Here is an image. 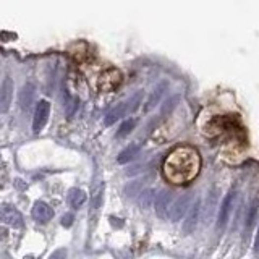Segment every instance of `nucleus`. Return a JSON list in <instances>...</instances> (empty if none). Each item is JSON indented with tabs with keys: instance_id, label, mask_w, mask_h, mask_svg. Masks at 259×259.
Wrapping results in <instances>:
<instances>
[{
	"instance_id": "ddd939ff",
	"label": "nucleus",
	"mask_w": 259,
	"mask_h": 259,
	"mask_svg": "<svg viewBox=\"0 0 259 259\" xmlns=\"http://www.w3.org/2000/svg\"><path fill=\"white\" fill-rule=\"evenodd\" d=\"M3 222H7L8 225H12V227H20V225H23V217H21L20 212L15 211L12 206H8L3 212Z\"/></svg>"
},
{
	"instance_id": "423d86ee",
	"label": "nucleus",
	"mask_w": 259,
	"mask_h": 259,
	"mask_svg": "<svg viewBox=\"0 0 259 259\" xmlns=\"http://www.w3.org/2000/svg\"><path fill=\"white\" fill-rule=\"evenodd\" d=\"M32 217H34L36 222L39 224H47L49 220L54 217V209L47 204V202H42V201H37L34 202V206H32Z\"/></svg>"
},
{
	"instance_id": "dca6fc26",
	"label": "nucleus",
	"mask_w": 259,
	"mask_h": 259,
	"mask_svg": "<svg viewBox=\"0 0 259 259\" xmlns=\"http://www.w3.org/2000/svg\"><path fill=\"white\" fill-rule=\"evenodd\" d=\"M138 152H140V147H138L136 144H131V146H128L125 151L120 152V156H118V162H120V164H126V162H130L131 159H133L135 156H138Z\"/></svg>"
},
{
	"instance_id": "4be33fe9",
	"label": "nucleus",
	"mask_w": 259,
	"mask_h": 259,
	"mask_svg": "<svg viewBox=\"0 0 259 259\" xmlns=\"http://www.w3.org/2000/svg\"><path fill=\"white\" fill-rule=\"evenodd\" d=\"M67 258V250H57L49 259H65Z\"/></svg>"
},
{
	"instance_id": "5701e85b",
	"label": "nucleus",
	"mask_w": 259,
	"mask_h": 259,
	"mask_svg": "<svg viewBox=\"0 0 259 259\" xmlns=\"http://www.w3.org/2000/svg\"><path fill=\"white\" fill-rule=\"evenodd\" d=\"M255 251H256V255H259V229H258V235H256V241H255Z\"/></svg>"
},
{
	"instance_id": "412c9836",
	"label": "nucleus",
	"mask_w": 259,
	"mask_h": 259,
	"mask_svg": "<svg viewBox=\"0 0 259 259\" xmlns=\"http://www.w3.org/2000/svg\"><path fill=\"white\" fill-rule=\"evenodd\" d=\"M73 214H65L63 219H62V225L63 227H70L71 224H73Z\"/></svg>"
},
{
	"instance_id": "39448f33",
	"label": "nucleus",
	"mask_w": 259,
	"mask_h": 259,
	"mask_svg": "<svg viewBox=\"0 0 259 259\" xmlns=\"http://www.w3.org/2000/svg\"><path fill=\"white\" fill-rule=\"evenodd\" d=\"M13 97V81L12 78H5L3 83L0 85V112H7L10 109Z\"/></svg>"
},
{
	"instance_id": "20e7f679",
	"label": "nucleus",
	"mask_w": 259,
	"mask_h": 259,
	"mask_svg": "<svg viewBox=\"0 0 259 259\" xmlns=\"http://www.w3.org/2000/svg\"><path fill=\"white\" fill-rule=\"evenodd\" d=\"M49 114H51V104L47 101H39L34 109V118H32V131L37 135L46 126L49 120Z\"/></svg>"
},
{
	"instance_id": "f03ea898",
	"label": "nucleus",
	"mask_w": 259,
	"mask_h": 259,
	"mask_svg": "<svg viewBox=\"0 0 259 259\" xmlns=\"http://www.w3.org/2000/svg\"><path fill=\"white\" fill-rule=\"evenodd\" d=\"M141 97H143V92H138V94H135L133 97L130 99L128 102H122V104H118L117 107L110 110V112L106 115V120H104V122H106V125H107V126L114 125L115 122H117L118 118L125 117V115L128 114V112H133V110L138 107V104H140Z\"/></svg>"
},
{
	"instance_id": "7ed1b4c3",
	"label": "nucleus",
	"mask_w": 259,
	"mask_h": 259,
	"mask_svg": "<svg viewBox=\"0 0 259 259\" xmlns=\"http://www.w3.org/2000/svg\"><path fill=\"white\" fill-rule=\"evenodd\" d=\"M235 196H236V188L233 186V188L225 195L222 204H220L219 216H217V230H222L225 225H227L229 217H230V211H232V207H233Z\"/></svg>"
},
{
	"instance_id": "6e6552de",
	"label": "nucleus",
	"mask_w": 259,
	"mask_h": 259,
	"mask_svg": "<svg viewBox=\"0 0 259 259\" xmlns=\"http://www.w3.org/2000/svg\"><path fill=\"white\" fill-rule=\"evenodd\" d=\"M120 83V71L118 70H107L106 73L99 78V89L102 91H112L118 86Z\"/></svg>"
},
{
	"instance_id": "1a4fd4ad",
	"label": "nucleus",
	"mask_w": 259,
	"mask_h": 259,
	"mask_svg": "<svg viewBox=\"0 0 259 259\" xmlns=\"http://www.w3.org/2000/svg\"><path fill=\"white\" fill-rule=\"evenodd\" d=\"M200 212H201V200L198 198L196 202L190 207L188 214H186V219L183 222V232L185 233H191L195 230L198 220H200Z\"/></svg>"
},
{
	"instance_id": "4468645a",
	"label": "nucleus",
	"mask_w": 259,
	"mask_h": 259,
	"mask_svg": "<svg viewBox=\"0 0 259 259\" xmlns=\"http://www.w3.org/2000/svg\"><path fill=\"white\" fill-rule=\"evenodd\" d=\"M165 87H167V81H162V83H159V85L156 86V89H154L151 92V96H149V101H147V106H146V110H151L152 107H156L159 101H161V97L164 94V91H165Z\"/></svg>"
},
{
	"instance_id": "a211bd4d",
	"label": "nucleus",
	"mask_w": 259,
	"mask_h": 259,
	"mask_svg": "<svg viewBox=\"0 0 259 259\" xmlns=\"http://www.w3.org/2000/svg\"><path fill=\"white\" fill-rule=\"evenodd\" d=\"M152 195H154V191L152 190H146V191H143V195L140 196V204L143 209H147V207H151V202H152Z\"/></svg>"
},
{
	"instance_id": "9b49d317",
	"label": "nucleus",
	"mask_w": 259,
	"mask_h": 259,
	"mask_svg": "<svg viewBox=\"0 0 259 259\" xmlns=\"http://www.w3.org/2000/svg\"><path fill=\"white\" fill-rule=\"evenodd\" d=\"M34 91L36 87L31 83H26L25 87L20 92V107H23V110H28L31 107L32 101H34Z\"/></svg>"
},
{
	"instance_id": "f8f14e48",
	"label": "nucleus",
	"mask_w": 259,
	"mask_h": 259,
	"mask_svg": "<svg viewBox=\"0 0 259 259\" xmlns=\"http://www.w3.org/2000/svg\"><path fill=\"white\" fill-rule=\"evenodd\" d=\"M258 209H259V200H253L250 207H248V212H246V220H245V233L250 232L255 225V220L258 216Z\"/></svg>"
},
{
	"instance_id": "f257e3e1",
	"label": "nucleus",
	"mask_w": 259,
	"mask_h": 259,
	"mask_svg": "<svg viewBox=\"0 0 259 259\" xmlns=\"http://www.w3.org/2000/svg\"><path fill=\"white\" fill-rule=\"evenodd\" d=\"M201 169V157L193 146H178L165 157L164 177L173 185H185L196 178Z\"/></svg>"
},
{
	"instance_id": "f3484780",
	"label": "nucleus",
	"mask_w": 259,
	"mask_h": 259,
	"mask_svg": "<svg viewBox=\"0 0 259 259\" xmlns=\"http://www.w3.org/2000/svg\"><path fill=\"white\" fill-rule=\"evenodd\" d=\"M135 125H136V122H135L133 118L125 120V122L122 123V126H120V130L117 131V136H118V138H123V136H126V135H130L131 130L135 128Z\"/></svg>"
},
{
	"instance_id": "0eeeda50",
	"label": "nucleus",
	"mask_w": 259,
	"mask_h": 259,
	"mask_svg": "<svg viewBox=\"0 0 259 259\" xmlns=\"http://www.w3.org/2000/svg\"><path fill=\"white\" fill-rule=\"evenodd\" d=\"M188 207H190V195H183L181 198H178V200L173 202V206L170 207V211H169L170 220H172V222H177V220H180L186 214V211H188Z\"/></svg>"
},
{
	"instance_id": "2eb2a0df",
	"label": "nucleus",
	"mask_w": 259,
	"mask_h": 259,
	"mask_svg": "<svg viewBox=\"0 0 259 259\" xmlns=\"http://www.w3.org/2000/svg\"><path fill=\"white\" fill-rule=\"evenodd\" d=\"M68 201L71 207H81L86 201V193L80 188H71L68 195Z\"/></svg>"
},
{
	"instance_id": "6ab92c4d",
	"label": "nucleus",
	"mask_w": 259,
	"mask_h": 259,
	"mask_svg": "<svg viewBox=\"0 0 259 259\" xmlns=\"http://www.w3.org/2000/svg\"><path fill=\"white\" fill-rule=\"evenodd\" d=\"M177 102H178V96H173V97H170L167 102L164 104V107H162V115H167L170 110H172L175 106H177Z\"/></svg>"
},
{
	"instance_id": "9d476101",
	"label": "nucleus",
	"mask_w": 259,
	"mask_h": 259,
	"mask_svg": "<svg viewBox=\"0 0 259 259\" xmlns=\"http://www.w3.org/2000/svg\"><path fill=\"white\" fill-rule=\"evenodd\" d=\"M170 201H172V193L167 190H162L156 198V202H154V207H156V212L159 217H167L169 216V207H170Z\"/></svg>"
},
{
	"instance_id": "aec40b11",
	"label": "nucleus",
	"mask_w": 259,
	"mask_h": 259,
	"mask_svg": "<svg viewBox=\"0 0 259 259\" xmlns=\"http://www.w3.org/2000/svg\"><path fill=\"white\" fill-rule=\"evenodd\" d=\"M102 190H104V185L99 186V190H96L94 193V200H92V207H97V204H101V196H102Z\"/></svg>"
}]
</instances>
